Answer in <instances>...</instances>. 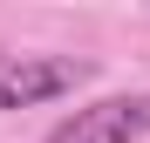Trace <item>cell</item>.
<instances>
[{
    "mask_svg": "<svg viewBox=\"0 0 150 143\" xmlns=\"http://www.w3.org/2000/svg\"><path fill=\"white\" fill-rule=\"evenodd\" d=\"M89 68L68 61V55H0V116L7 109H41V102H62L75 95Z\"/></svg>",
    "mask_w": 150,
    "mask_h": 143,
    "instance_id": "cell-1",
    "label": "cell"
},
{
    "mask_svg": "<svg viewBox=\"0 0 150 143\" xmlns=\"http://www.w3.org/2000/svg\"><path fill=\"white\" fill-rule=\"evenodd\" d=\"M143 136H150V95H103L48 130V143H143Z\"/></svg>",
    "mask_w": 150,
    "mask_h": 143,
    "instance_id": "cell-2",
    "label": "cell"
}]
</instances>
